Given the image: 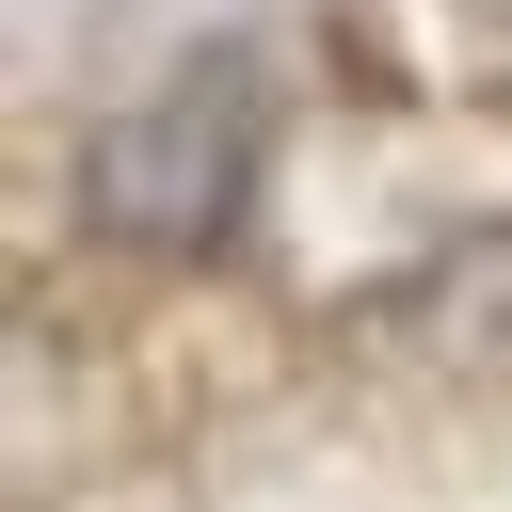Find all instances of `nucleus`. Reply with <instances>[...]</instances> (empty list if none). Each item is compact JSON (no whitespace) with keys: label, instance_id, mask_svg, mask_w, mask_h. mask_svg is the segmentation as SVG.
<instances>
[{"label":"nucleus","instance_id":"1","mask_svg":"<svg viewBox=\"0 0 512 512\" xmlns=\"http://www.w3.org/2000/svg\"><path fill=\"white\" fill-rule=\"evenodd\" d=\"M256 144H272L256 64H240V48H192L176 80H144V96L80 144V208H96V240H128V256H208V240L240 224V192H256Z\"/></svg>","mask_w":512,"mask_h":512},{"label":"nucleus","instance_id":"2","mask_svg":"<svg viewBox=\"0 0 512 512\" xmlns=\"http://www.w3.org/2000/svg\"><path fill=\"white\" fill-rule=\"evenodd\" d=\"M384 352H416V368H448V384H496V368H512V224L432 240V256L384 288Z\"/></svg>","mask_w":512,"mask_h":512}]
</instances>
